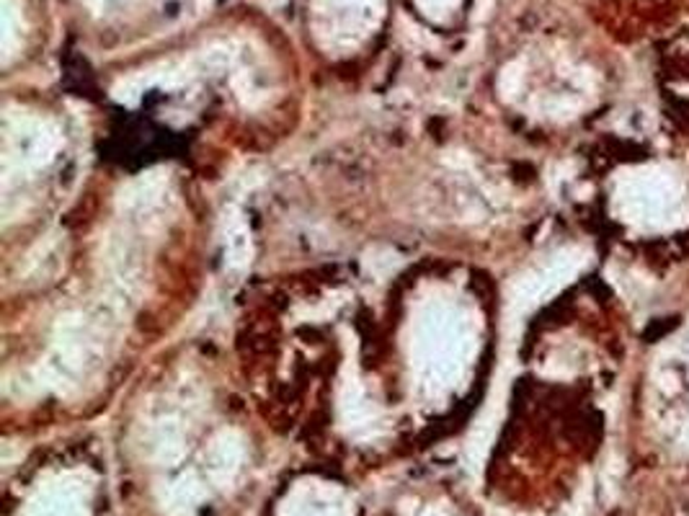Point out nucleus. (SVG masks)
Masks as SVG:
<instances>
[{
	"mask_svg": "<svg viewBox=\"0 0 689 516\" xmlns=\"http://www.w3.org/2000/svg\"><path fill=\"white\" fill-rule=\"evenodd\" d=\"M614 212L640 235H666L689 220V181L666 160L628 168L614 186Z\"/></svg>",
	"mask_w": 689,
	"mask_h": 516,
	"instance_id": "1",
	"label": "nucleus"
}]
</instances>
